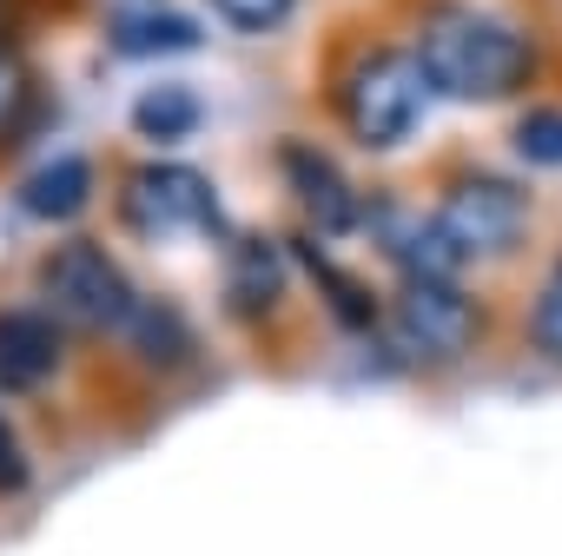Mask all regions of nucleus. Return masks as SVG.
<instances>
[{"instance_id": "obj_1", "label": "nucleus", "mask_w": 562, "mask_h": 556, "mask_svg": "<svg viewBox=\"0 0 562 556\" xmlns=\"http://www.w3.org/2000/svg\"><path fill=\"white\" fill-rule=\"evenodd\" d=\"M417 60L437 93L470 100V107L509 100L536 80V41L509 14H490V8H437L417 27Z\"/></svg>"}, {"instance_id": "obj_2", "label": "nucleus", "mask_w": 562, "mask_h": 556, "mask_svg": "<svg viewBox=\"0 0 562 556\" xmlns=\"http://www.w3.org/2000/svg\"><path fill=\"white\" fill-rule=\"evenodd\" d=\"M430 93L437 87H430L417 47H364L338 80V113L364 153H391L424 126Z\"/></svg>"}, {"instance_id": "obj_3", "label": "nucleus", "mask_w": 562, "mask_h": 556, "mask_svg": "<svg viewBox=\"0 0 562 556\" xmlns=\"http://www.w3.org/2000/svg\"><path fill=\"white\" fill-rule=\"evenodd\" d=\"M41 286H47V305L74 325V332H126L133 312H139V292L133 278L120 271V258L100 245V238H67L54 245V258L41 265Z\"/></svg>"}, {"instance_id": "obj_4", "label": "nucleus", "mask_w": 562, "mask_h": 556, "mask_svg": "<svg viewBox=\"0 0 562 556\" xmlns=\"http://www.w3.org/2000/svg\"><path fill=\"white\" fill-rule=\"evenodd\" d=\"M430 219L443 225V238L463 258H496V252L522 245V232H529V192L516 179H503V173H463V179L443 186V199H437Z\"/></svg>"}, {"instance_id": "obj_5", "label": "nucleus", "mask_w": 562, "mask_h": 556, "mask_svg": "<svg viewBox=\"0 0 562 556\" xmlns=\"http://www.w3.org/2000/svg\"><path fill=\"white\" fill-rule=\"evenodd\" d=\"M483 332V312L463 286H443V278H404L397 292V319H391V338L404 345V358L417 365H450L476 345Z\"/></svg>"}, {"instance_id": "obj_6", "label": "nucleus", "mask_w": 562, "mask_h": 556, "mask_svg": "<svg viewBox=\"0 0 562 556\" xmlns=\"http://www.w3.org/2000/svg\"><path fill=\"white\" fill-rule=\"evenodd\" d=\"M126 219L153 238H172V232H212L218 225V192L199 166H179V159H153V166H133L126 192H120Z\"/></svg>"}, {"instance_id": "obj_7", "label": "nucleus", "mask_w": 562, "mask_h": 556, "mask_svg": "<svg viewBox=\"0 0 562 556\" xmlns=\"http://www.w3.org/2000/svg\"><path fill=\"white\" fill-rule=\"evenodd\" d=\"M278 166H285V186H292V199H299V212H305L312 232L345 238V232L364 225L358 192H351V179L338 173L331 153H318V146H305V140H285V146H278Z\"/></svg>"}, {"instance_id": "obj_8", "label": "nucleus", "mask_w": 562, "mask_h": 556, "mask_svg": "<svg viewBox=\"0 0 562 556\" xmlns=\"http://www.w3.org/2000/svg\"><path fill=\"white\" fill-rule=\"evenodd\" d=\"M67 358V338L47 312L8 305L0 312V391H41Z\"/></svg>"}, {"instance_id": "obj_9", "label": "nucleus", "mask_w": 562, "mask_h": 556, "mask_svg": "<svg viewBox=\"0 0 562 556\" xmlns=\"http://www.w3.org/2000/svg\"><path fill=\"white\" fill-rule=\"evenodd\" d=\"M285 278H292L285 271V252H278L271 238H258V232H245L232 245V258H225V312L245 319V325L271 319L278 299H285Z\"/></svg>"}, {"instance_id": "obj_10", "label": "nucleus", "mask_w": 562, "mask_h": 556, "mask_svg": "<svg viewBox=\"0 0 562 556\" xmlns=\"http://www.w3.org/2000/svg\"><path fill=\"white\" fill-rule=\"evenodd\" d=\"M113 47L133 54V60H153V54H192L199 47V21L172 14L166 0H126L113 14Z\"/></svg>"}, {"instance_id": "obj_11", "label": "nucleus", "mask_w": 562, "mask_h": 556, "mask_svg": "<svg viewBox=\"0 0 562 556\" xmlns=\"http://www.w3.org/2000/svg\"><path fill=\"white\" fill-rule=\"evenodd\" d=\"M93 199V166L80 159V153H60V159H47L41 173H27V186H21V205H27V219H80V205Z\"/></svg>"}, {"instance_id": "obj_12", "label": "nucleus", "mask_w": 562, "mask_h": 556, "mask_svg": "<svg viewBox=\"0 0 562 556\" xmlns=\"http://www.w3.org/2000/svg\"><path fill=\"white\" fill-rule=\"evenodd\" d=\"M133 126H139L146 140H159V146H172V140H186V133L199 126V100H192L186 87H146V93L133 100Z\"/></svg>"}, {"instance_id": "obj_13", "label": "nucleus", "mask_w": 562, "mask_h": 556, "mask_svg": "<svg viewBox=\"0 0 562 556\" xmlns=\"http://www.w3.org/2000/svg\"><path fill=\"white\" fill-rule=\"evenodd\" d=\"M126 332H133V345H139L153 365H172V358H186V352H192V338H186V319H179L172 305H139Z\"/></svg>"}, {"instance_id": "obj_14", "label": "nucleus", "mask_w": 562, "mask_h": 556, "mask_svg": "<svg viewBox=\"0 0 562 556\" xmlns=\"http://www.w3.org/2000/svg\"><path fill=\"white\" fill-rule=\"evenodd\" d=\"M27 113H34V74L8 41H0V146L27 133Z\"/></svg>"}, {"instance_id": "obj_15", "label": "nucleus", "mask_w": 562, "mask_h": 556, "mask_svg": "<svg viewBox=\"0 0 562 556\" xmlns=\"http://www.w3.org/2000/svg\"><path fill=\"white\" fill-rule=\"evenodd\" d=\"M305 258H312V245H299ZM312 271H318V292L331 299V312L345 319V332H371L378 325V305H371V292L358 286V278H345V271H331V265H318L312 258Z\"/></svg>"}, {"instance_id": "obj_16", "label": "nucleus", "mask_w": 562, "mask_h": 556, "mask_svg": "<svg viewBox=\"0 0 562 556\" xmlns=\"http://www.w3.org/2000/svg\"><path fill=\"white\" fill-rule=\"evenodd\" d=\"M205 8H212L232 34H278V27L299 14V0H205Z\"/></svg>"}, {"instance_id": "obj_17", "label": "nucleus", "mask_w": 562, "mask_h": 556, "mask_svg": "<svg viewBox=\"0 0 562 556\" xmlns=\"http://www.w3.org/2000/svg\"><path fill=\"white\" fill-rule=\"evenodd\" d=\"M529 338H536L542 358H562V258L549 265L542 292H536V305H529Z\"/></svg>"}, {"instance_id": "obj_18", "label": "nucleus", "mask_w": 562, "mask_h": 556, "mask_svg": "<svg viewBox=\"0 0 562 556\" xmlns=\"http://www.w3.org/2000/svg\"><path fill=\"white\" fill-rule=\"evenodd\" d=\"M516 153L529 166H562V107H542V113L516 120Z\"/></svg>"}, {"instance_id": "obj_19", "label": "nucleus", "mask_w": 562, "mask_h": 556, "mask_svg": "<svg viewBox=\"0 0 562 556\" xmlns=\"http://www.w3.org/2000/svg\"><path fill=\"white\" fill-rule=\"evenodd\" d=\"M27 483H34V457H27L21 431L0 418V497H27Z\"/></svg>"}, {"instance_id": "obj_20", "label": "nucleus", "mask_w": 562, "mask_h": 556, "mask_svg": "<svg viewBox=\"0 0 562 556\" xmlns=\"http://www.w3.org/2000/svg\"><path fill=\"white\" fill-rule=\"evenodd\" d=\"M27 14V0H0V41H8L14 34V21Z\"/></svg>"}]
</instances>
